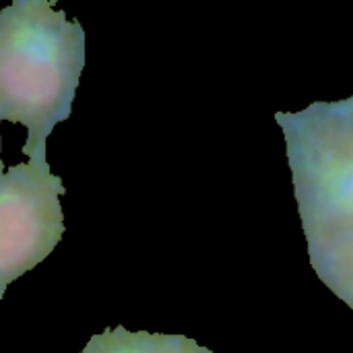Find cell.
Instances as JSON below:
<instances>
[{
    "instance_id": "cell-1",
    "label": "cell",
    "mask_w": 353,
    "mask_h": 353,
    "mask_svg": "<svg viewBox=\"0 0 353 353\" xmlns=\"http://www.w3.org/2000/svg\"><path fill=\"white\" fill-rule=\"evenodd\" d=\"M85 68V29L48 0L0 10V118L23 124V153L48 161V137L72 114Z\"/></svg>"
},
{
    "instance_id": "cell-2",
    "label": "cell",
    "mask_w": 353,
    "mask_h": 353,
    "mask_svg": "<svg viewBox=\"0 0 353 353\" xmlns=\"http://www.w3.org/2000/svg\"><path fill=\"white\" fill-rule=\"evenodd\" d=\"M64 194V182L50 172L48 161L29 159L0 176V300L62 240Z\"/></svg>"
},
{
    "instance_id": "cell-3",
    "label": "cell",
    "mask_w": 353,
    "mask_h": 353,
    "mask_svg": "<svg viewBox=\"0 0 353 353\" xmlns=\"http://www.w3.org/2000/svg\"><path fill=\"white\" fill-rule=\"evenodd\" d=\"M182 339L149 333H130L124 327L108 329L89 339L81 353H180Z\"/></svg>"
},
{
    "instance_id": "cell-4",
    "label": "cell",
    "mask_w": 353,
    "mask_h": 353,
    "mask_svg": "<svg viewBox=\"0 0 353 353\" xmlns=\"http://www.w3.org/2000/svg\"><path fill=\"white\" fill-rule=\"evenodd\" d=\"M339 201L345 207V211L350 213L353 219V170H350L341 180H339Z\"/></svg>"
},
{
    "instance_id": "cell-5",
    "label": "cell",
    "mask_w": 353,
    "mask_h": 353,
    "mask_svg": "<svg viewBox=\"0 0 353 353\" xmlns=\"http://www.w3.org/2000/svg\"><path fill=\"white\" fill-rule=\"evenodd\" d=\"M0 122H2V118H0ZM0 151H2V141H0ZM4 174V161H2V157H0V176Z\"/></svg>"
}]
</instances>
